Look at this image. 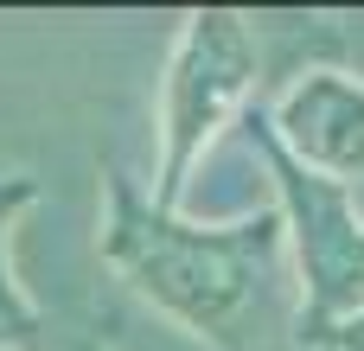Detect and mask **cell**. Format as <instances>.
<instances>
[{
  "instance_id": "obj_1",
  "label": "cell",
  "mask_w": 364,
  "mask_h": 351,
  "mask_svg": "<svg viewBox=\"0 0 364 351\" xmlns=\"http://www.w3.org/2000/svg\"><path fill=\"white\" fill-rule=\"evenodd\" d=\"M102 262L173 326L224 351H243L282 275L288 224L282 211H250L230 224H186L160 211L115 160H102Z\"/></svg>"
},
{
  "instance_id": "obj_2",
  "label": "cell",
  "mask_w": 364,
  "mask_h": 351,
  "mask_svg": "<svg viewBox=\"0 0 364 351\" xmlns=\"http://www.w3.org/2000/svg\"><path fill=\"white\" fill-rule=\"evenodd\" d=\"M256 77H262V45L243 13H230V6L186 13V32L166 58V83H160V173H154L160 211H179L211 141L250 109Z\"/></svg>"
},
{
  "instance_id": "obj_3",
  "label": "cell",
  "mask_w": 364,
  "mask_h": 351,
  "mask_svg": "<svg viewBox=\"0 0 364 351\" xmlns=\"http://www.w3.org/2000/svg\"><path fill=\"white\" fill-rule=\"evenodd\" d=\"M256 153L269 160V179H275V211L288 224V243H294V269H301V345L326 351L352 320H364V217L352 205L346 185L294 166L275 134L262 128V115L250 109L243 115Z\"/></svg>"
},
{
  "instance_id": "obj_4",
  "label": "cell",
  "mask_w": 364,
  "mask_h": 351,
  "mask_svg": "<svg viewBox=\"0 0 364 351\" xmlns=\"http://www.w3.org/2000/svg\"><path fill=\"white\" fill-rule=\"evenodd\" d=\"M256 115H262V128L275 134V147L294 166H307V173H320V179H333L346 192L364 179V77L358 70L307 64Z\"/></svg>"
},
{
  "instance_id": "obj_5",
  "label": "cell",
  "mask_w": 364,
  "mask_h": 351,
  "mask_svg": "<svg viewBox=\"0 0 364 351\" xmlns=\"http://www.w3.org/2000/svg\"><path fill=\"white\" fill-rule=\"evenodd\" d=\"M32 198H38L32 179H0V351H32V333H38V313L13 288V269H6V230Z\"/></svg>"
},
{
  "instance_id": "obj_6",
  "label": "cell",
  "mask_w": 364,
  "mask_h": 351,
  "mask_svg": "<svg viewBox=\"0 0 364 351\" xmlns=\"http://www.w3.org/2000/svg\"><path fill=\"white\" fill-rule=\"evenodd\" d=\"M326 351H364V320H352V326H346V333H339Z\"/></svg>"
}]
</instances>
